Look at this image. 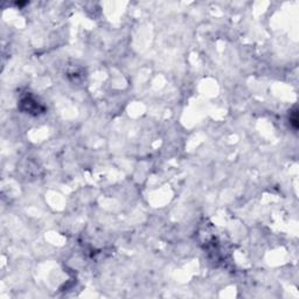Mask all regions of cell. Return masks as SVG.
<instances>
[{"label":"cell","instance_id":"cell-1","mask_svg":"<svg viewBox=\"0 0 299 299\" xmlns=\"http://www.w3.org/2000/svg\"><path fill=\"white\" fill-rule=\"evenodd\" d=\"M290 122L293 126L295 130H297V126H298V117H297V110H295L292 112V117H290Z\"/></svg>","mask_w":299,"mask_h":299}]
</instances>
